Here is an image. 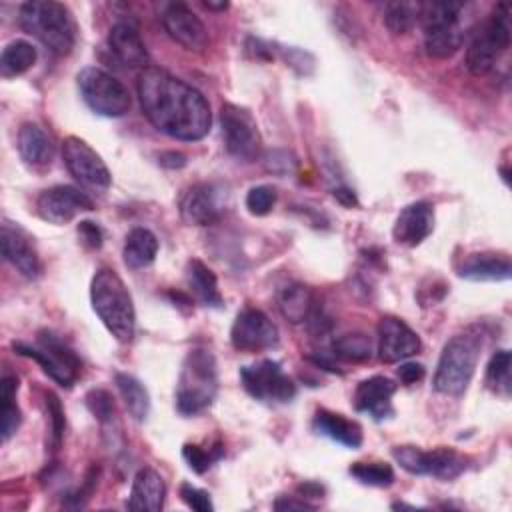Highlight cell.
Segmentation results:
<instances>
[{
	"label": "cell",
	"instance_id": "cell-28",
	"mask_svg": "<svg viewBox=\"0 0 512 512\" xmlns=\"http://www.w3.org/2000/svg\"><path fill=\"white\" fill-rule=\"evenodd\" d=\"M186 282L192 290V294L206 306L220 308L222 296L218 290L216 274L200 260H190L186 266Z\"/></svg>",
	"mask_w": 512,
	"mask_h": 512
},
{
	"label": "cell",
	"instance_id": "cell-44",
	"mask_svg": "<svg viewBox=\"0 0 512 512\" xmlns=\"http://www.w3.org/2000/svg\"><path fill=\"white\" fill-rule=\"evenodd\" d=\"M160 164L166 166V168H182L186 164V156L180 154V152H162L160 156Z\"/></svg>",
	"mask_w": 512,
	"mask_h": 512
},
{
	"label": "cell",
	"instance_id": "cell-46",
	"mask_svg": "<svg viewBox=\"0 0 512 512\" xmlns=\"http://www.w3.org/2000/svg\"><path fill=\"white\" fill-rule=\"evenodd\" d=\"M334 198L340 202V204H344V206H356L358 204V200H356V194L350 190V188H338V190H334Z\"/></svg>",
	"mask_w": 512,
	"mask_h": 512
},
{
	"label": "cell",
	"instance_id": "cell-36",
	"mask_svg": "<svg viewBox=\"0 0 512 512\" xmlns=\"http://www.w3.org/2000/svg\"><path fill=\"white\" fill-rule=\"evenodd\" d=\"M350 474L368 486H390L394 482V470L384 462H356L350 466Z\"/></svg>",
	"mask_w": 512,
	"mask_h": 512
},
{
	"label": "cell",
	"instance_id": "cell-17",
	"mask_svg": "<svg viewBox=\"0 0 512 512\" xmlns=\"http://www.w3.org/2000/svg\"><path fill=\"white\" fill-rule=\"evenodd\" d=\"M378 356L382 362L392 364L414 356L420 350L418 334L400 318L384 316L378 322Z\"/></svg>",
	"mask_w": 512,
	"mask_h": 512
},
{
	"label": "cell",
	"instance_id": "cell-1",
	"mask_svg": "<svg viewBox=\"0 0 512 512\" xmlns=\"http://www.w3.org/2000/svg\"><path fill=\"white\" fill-rule=\"evenodd\" d=\"M138 98L150 124L170 138L194 142L210 132L212 112L206 98L162 68L146 66L140 72Z\"/></svg>",
	"mask_w": 512,
	"mask_h": 512
},
{
	"label": "cell",
	"instance_id": "cell-15",
	"mask_svg": "<svg viewBox=\"0 0 512 512\" xmlns=\"http://www.w3.org/2000/svg\"><path fill=\"white\" fill-rule=\"evenodd\" d=\"M162 24L168 36L186 50L202 52L208 46V30L204 22L182 2L166 4Z\"/></svg>",
	"mask_w": 512,
	"mask_h": 512
},
{
	"label": "cell",
	"instance_id": "cell-35",
	"mask_svg": "<svg viewBox=\"0 0 512 512\" xmlns=\"http://www.w3.org/2000/svg\"><path fill=\"white\" fill-rule=\"evenodd\" d=\"M486 384L496 394H510V352L498 350L486 366Z\"/></svg>",
	"mask_w": 512,
	"mask_h": 512
},
{
	"label": "cell",
	"instance_id": "cell-33",
	"mask_svg": "<svg viewBox=\"0 0 512 512\" xmlns=\"http://www.w3.org/2000/svg\"><path fill=\"white\" fill-rule=\"evenodd\" d=\"M334 354L346 362H364L372 356V340L362 332H348L334 340Z\"/></svg>",
	"mask_w": 512,
	"mask_h": 512
},
{
	"label": "cell",
	"instance_id": "cell-34",
	"mask_svg": "<svg viewBox=\"0 0 512 512\" xmlns=\"http://www.w3.org/2000/svg\"><path fill=\"white\" fill-rule=\"evenodd\" d=\"M420 16V4L410 2H390L384 6V26L392 34H406Z\"/></svg>",
	"mask_w": 512,
	"mask_h": 512
},
{
	"label": "cell",
	"instance_id": "cell-39",
	"mask_svg": "<svg viewBox=\"0 0 512 512\" xmlns=\"http://www.w3.org/2000/svg\"><path fill=\"white\" fill-rule=\"evenodd\" d=\"M46 410H48V418H50V438H52V450H58L60 442H62V434H64V410L62 404L58 400L56 394L48 392L46 394Z\"/></svg>",
	"mask_w": 512,
	"mask_h": 512
},
{
	"label": "cell",
	"instance_id": "cell-2",
	"mask_svg": "<svg viewBox=\"0 0 512 512\" xmlns=\"http://www.w3.org/2000/svg\"><path fill=\"white\" fill-rule=\"evenodd\" d=\"M90 302L106 330L122 344L136 330V310L124 280L110 268H100L90 284Z\"/></svg>",
	"mask_w": 512,
	"mask_h": 512
},
{
	"label": "cell",
	"instance_id": "cell-5",
	"mask_svg": "<svg viewBox=\"0 0 512 512\" xmlns=\"http://www.w3.org/2000/svg\"><path fill=\"white\" fill-rule=\"evenodd\" d=\"M480 356V338L474 334H458L450 338L440 354L436 374H434V388L446 396H460L478 364Z\"/></svg>",
	"mask_w": 512,
	"mask_h": 512
},
{
	"label": "cell",
	"instance_id": "cell-12",
	"mask_svg": "<svg viewBox=\"0 0 512 512\" xmlns=\"http://www.w3.org/2000/svg\"><path fill=\"white\" fill-rule=\"evenodd\" d=\"M62 158L68 172L80 182L84 188L94 192L108 190L112 176L100 154L92 150L84 140L78 136H68L62 142Z\"/></svg>",
	"mask_w": 512,
	"mask_h": 512
},
{
	"label": "cell",
	"instance_id": "cell-14",
	"mask_svg": "<svg viewBox=\"0 0 512 512\" xmlns=\"http://www.w3.org/2000/svg\"><path fill=\"white\" fill-rule=\"evenodd\" d=\"M230 340L236 350L260 352L278 344V330L262 310L244 308L232 324Z\"/></svg>",
	"mask_w": 512,
	"mask_h": 512
},
{
	"label": "cell",
	"instance_id": "cell-20",
	"mask_svg": "<svg viewBox=\"0 0 512 512\" xmlns=\"http://www.w3.org/2000/svg\"><path fill=\"white\" fill-rule=\"evenodd\" d=\"M396 384L386 376H372L358 384L354 392V406L358 412H366L374 420H384L392 414V396Z\"/></svg>",
	"mask_w": 512,
	"mask_h": 512
},
{
	"label": "cell",
	"instance_id": "cell-31",
	"mask_svg": "<svg viewBox=\"0 0 512 512\" xmlns=\"http://www.w3.org/2000/svg\"><path fill=\"white\" fill-rule=\"evenodd\" d=\"M114 380H116L118 392H120L130 416L134 420L142 422L150 412V396H148L146 388L142 386L140 380H136L134 376H130L126 372H118Z\"/></svg>",
	"mask_w": 512,
	"mask_h": 512
},
{
	"label": "cell",
	"instance_id": "cell-37",
	"mask_svg": "<svg viewBox=\"0 0 512 512\" xmlns=\"http://www.w3.org/2000/svg\"><path fill=\"white\" fill-rule=\"evenodd\" d=\"M276 204V188L268 184H260L248 190L246 194V208L254 216H264Z\"/></svg>",
	"mask_w": 512,
	"mask_h": 512
},
{
	"label": "cell",
	"instance_id": "cell-45",
	"mask_svg": "<svg viewBox=\"0 0 512 512\" xmlns=\"http://www.w3.org/2000/svg\"><path fill=\"white\" fill-rule=\"evenodd\" d=\"M274 508L276 510H304V508H314L312 504H308V502H304V500H288V498H280V500H276L274 502Z\"/></svg>",
	"mask_w": 512,
	"mask_h": 512
},
{
	"label": "cell",
	"instance_id": "cell-4",
	"mask_svg": "<svg viewBox=\"0 0 512 512\" xmlns=\"http://www.w3.org/2000/svg\"><path fill=\"white\" fill-rule=\"evenodd\" d=\"M218 392L216 360L206 348H192L184 362L176 384V408L180 414L194 416L206 410Z\"/></svg>",
	"mask_w": 512,
	"mask_h": 512
},
{
	"label": "cell",
	"instance_id": "cell-7",
	"mask_svg": "<svg viewBox=\"0 0 512 512\" xmlns=\"http://www.w3.org/2000/svg\"><path fill=\"white\" fill-rule=\"evenodd\" d=\"M510 46V8L498 4L480 24L466 48V68L474 76L488 74Z\"/></svg>",
	"mask_w": 512,
	"mask_h": 512
},
{
	"label": "cell",
	"instance_id": "cell-42",
	"mask_svg": "<svg viewBox=\"0 0 512 512\" xmlns=\"http://www.w3.org/2000/svg\"><path fill=\"white\" fill-rule=\"evenodd\" d=\"M78 236L88 248H100L102 246V230L94 222H80L78 224Z\"/></svg>",
	"mask_w": 512,
	"mask_h": 512
},
{
	"label": "cell",
	"instance_id": "cell-38",
	"mask_svg": "<svg viewBox=\"0 0 512 512\" xmlns=\"http://www.w3.org/2000/svg\"><path fill=\"white\" fill-rule=\"evenodd\" d=\"M182 456H184V460L188 462V466H190L194 472L202 474V472H206V470L212 466L214 460H218V458L222 456V450H220V448H216V450H204V448H200V446H196V444H186V446L182 448Z\"/></svg>",
	"mask_w": 512,
	"mask_h": 512
},
{
	"label": "cell",
	"instance_id": "cell-30",
	"mask_svg": "<svg viewBox=\"0 0 512 512\" xmlns=\"http://www.w3.org/2000/svg\"><path fill=\"white\" fill-rule=\"evenodd\" d=\"M16 390H18V380L14 376H4L0 380V432H2V442H8L14 432L18 430L22 422L20 408L16 404Z\"/></svg>",
	"mask_w": 512,
	"mask_h": 512
},
{
	"label": "cell",
	"instance_id": "cell-47",
	"mask_svg": "<svg viewBox=\"0 0 512 512\" xmlns=\"http://www.w3.org/2000/svg\"><path fill=\"white\" fill-rule=\"evenodd\" d=\"M204 6L208 10H226L228 8V2H220V4H214V2H204Z\"/></svg>",
	"mask_w": 512,
	"mask_h": 512
},
{
	"label": "cell",
	"instance_id": "cell-29",
	"mask_svg": "<svg viewBox=\"0 0 512 512\" xmlns=\"http://www.w3.org/2000/svg\"><path fill=\"white\" fill-rule=\"evenodd\" d=\"M278 308L286 320L300 324L310 320L314 312V296L308 286L290 284L278 294Z\"/></svg>",
	"mask_w": 512,
	"mask_h": 512
},
{
	"label": "cell",
	"instance_id": "cell-21",
	"mask_svg": "<svg viewBox=\"0 0 512 512\" xmlns=\"http://www.w3.org/2000/svg\"><path fill=\"white\" fill-rule=\"evenodd\" d=\"M108 46L116 60L126 68H146L148 50L134 24L116 22L108 32Z\"/></svg>",
	"mask_w": 512,
	"mask_h": 512
},
{
	"label": "cell",
	"instance_id": "cell-8",
	"mask_svg": "<svg viewBox=\"0 0 512 512\" xmlns=\"http://www.w3.org/2000/svg\"><path fill=\"white\" fill-rule=\"evenodd\" d=\"M14 352L38 362V366L60 386H72L80 372V360L72 348H68L60 338L52 332H38V346H30L24 342L12 344Z\"/></svg>",
	"mask_w": 512,
	"mask_h": 512
},
{
	"label": "cell",
	"instance_id": "cell-6",
	"mask_svg": "<svg viewBox=\"0 0 512 512\" xmlns=\"http://www.w3.org/2000/svg\"><path fill=\"white\" fill-rule=\"evenodd\" d=\"M462 4L458 2H426L420 4L424 28V48L432 58L454 56L464 42V28L460 24Z\"/></svg>",
	"mask_w": 512,
	"mask_h": 512
},
{
	"label": "cell",
	"instance_id": "cell-40",
	"mask_svg": "<svg viewBox=\"0 0 512 512\" xmlns=\"http://www.w3.org/2000/svg\"><path fill=\"white\" fill-rule=\"evenodd\" d=\"M86 406L94 414V418H98L100 422H108L114 416V400L102 388H94L86 394Z\"/></svg>",
	"mask_w": 512,
	"mask_h": 512
},
{
	"label": "cell",
	"instance_id": "cell-26",
	"mask_svg": "<svg viewBox=\"0 0 512 512\" xmlns=\"http://www.w3.org/2000/svg\"><path fill=\"white\" fill-rule=\"evenodd\" d=\"M18 154L30 166H48L54 156L52 138L32 122H26L18 130Z\"/></svg>",
	"mask_w": 512,
	"mask_h": 512
},
{
	"label": "cell",
	"instance_id": "cell-32",
	"mask_svg": "<svg viewBox=\"0 0 512 512\" xmlns=\"http://www.w3.org/2000/svg\"><path fill=\"white\" fill-rule=\"evenodd\" d=\"M36 48L26 42V40H12L10 44H6V48L2 50L0 56V72L2 76L10 78V76H18L24 74L26 70H30L36 62Z\"/></svg>",
	"mask_w": 512,
	"mask_h": 512
},
{
	"label": "cell",
	"instance_id": "cell-13",
	"mask_svg": "<svg viewBox=\"0 0 512 512\" xmlns=\"http://www.w3.org/2000/svg\"><path fill=\"white\" fill-rule=\"evenodd\" d=\"M240 380L244 390L256 400L288 402L296 394L294 382L274 360H262L258 364L240 368Z\"/></svg>",
	"mask_w": 512,
	"mask_h": 512
},
{
	"label": "cell",
	"instance_id": "cell-25",
	"mask_svg": "<svg viewBox=\"0 0 512 512\" xmlns=\"http://www.w3.org/2000/svg\"><path fill=\"white\" fill-rule=\"evenodd\" d=\"M312 426L318 434L346 446V448H358L362 444V428L358 422L330 412V410H318L314 414Z\"/></svg>",
	"mask_w": 512,
	"mask_h": 512
},
{
	"label": "cell",
	"instance_id": "cell-41",
	"mask_svg": "<svg viewBox=\"0 0 512 512\" xmlns=\"http://www.w3.org/2000/svg\"><path fill=\"white\" fill-rule=\"evenodd\" d=\"M180 496L196 512H210V510H214L210 494L206 490H200V488L188 484V482H184L180 486Z\"/></svg>",
	"mask_w": 512,
	"mask_h": 512
},
{
	"label": "cell",
	"instance_id": "cell-22",
	"mask_svg": "<svg viewBox=\"0 0 512 512\" xmlns=\"http://www.w3.org/2000/svg\"><path fill=\"white\" fill-rule=\"evenodd\" d=\"M180 216L190 226H208L220 218V206L212 186L194 184L180 196Z\"/></svg>",
	"mask_w": 512,
	"mask_h": 512
},
{
	"label": "cell",
	"instance_id": "cell-3",
	"mask_svg": "<svg viewBox=\"0 0 512 512\" xmlns=\"http://www.w3.org/2000/svg\"><path fill=\"white\" fill-rule=\"evenodd\" d=\"M20 26L38 38L58 56L72 52L76 42V22L68 6L56 0H32L20 6Z\"/></svg>",
	"mask_w": 512,
	"mask_h": 512
},
{
	"label": "cell",
	"instance_id": "cell-9",
	"mask_svg": "<svg viewBox=\"0 0 512 512\" xmlns=\"http://www.w3.org/2000/svg\"><path fill=\"white\" fill-rule=\"evenodd\" d=\"M78 88L84 102L100 116L118 118L130 108L128 88L112 74L88 66L78 72Z\"/></svg>",
	"mask_w": 512,
	"mask_h": 512
},
{
	"label": "cell",
	"instance_id": "cell-11",
	"mask_svg": "<svg viewBox=\"0 0 512 512\" xmlns=\"http://www.w3.org/2000/svg\"><path fill=\"white\" fill-rule=\"evenodd\" d=\"M392 456L406 472L438 480H452L466 468V460L450 448L420 450L416 446H394Z\"/></svg>",
	"mask_w": 512,
	"mask_h": 512
},
{
	"label": "cell",
	"instance_id": "cell-19",
	"mask_svg": "<svg viewBox=\"0 0 512 512\" xmlns=\"http://www.w3.org/2000/svg\"><path fill=\"white\" fill-rule=\"evenodd\" d=\"M0 244H2L4 260H8L22 276L36 278L40 274L38 254L28 234L22 228L12 226L10 222H4L0 232Z\"/></svg>",
	"mask_w": 512,
	"mask_h": 512
},
{
	"label": "cell",
	"instance_id": "cell-27",
	"mask_svg": "<svg viewBox=\"0 0 512 512\" xmlns=\"http://www.w3.org/2000/svg\"><path fill=\"white\" fill-rule=\"evenodd\" d=\"M158 254V240L148 228H132L126 234L122 256L128 268H144L154 262Z\"/></svg>",
	"mask_w": 512,
	"mask_h": 512
},
{
	"label": "cell",
	"instance_id": "cell-16",
	"mask_svg": "<svg viewBox=\"0 0 512 512\" xmlns=\"http://www.w3.org/2000/svg\"><path fill=\"white\" fill-rule=\"evenodd\" d=\"M36 208L44 220L52 224H66L76 214L84 210H92L94 204L82 190L60 184V186L42 190L36 200Z\"/></svg>",
	"mask_w": 512,
	"mask_h": 512
},
{
	"label": "cell",
	"instance_id": "cell-24",
	"mask_svg": "<svg viewBox=\"0 0 512 512\" xmlns=\"http://www.w3.org/2000/svg\"><path fill=\"white\" fill-rule=\"evenodd\" d=\"M458 274L472 282H500L510 278L512 266L506 254L482 252L466 256L462 266L458 268Z\"/></svg>",
	"mask_w": 512,
	"mask_h": 512
},
{
	"label": "cell",
	"instance_id": "cell-10",
	"mask_svg": "<svg viewBox=\"0 0 512 512\" xmlns=\"http://www.w3.org/2000/svg\"><path fill=\"white\" fill-rule=\"evenodd\" d=\"M220 126L224 146L230 156H234L240 162H254L260 156V132L256 120L246 108H240L236 104H222Z\"/></svg>",
	"mask_w": 512,
	"mask_h": 512
},
{
	"label": "cell",
	"instance_id": "cell-43",
	"mask_svg": "<svg viewBox=\"0 0 512 512\" xmlns=\"http://www.w3.org/2000/svg\"><path fill=\"white\" fill-rule=\"evenodd\" d=\"M424 374H426V370H424V366L418 364V362H404V364H400V368H398V378H400V382H404L406 386L420 382V380L424 378Z\"/></svg>",
	"mask_w": 512,
	"mask_h": 512
},
{
	"label": "cell",
	"instance_id": "cell-23",
	"mask_svg": "<svg viewBox=\"0 0 512 512\" xmlns=\"http://www.w3.org/2000/svg\"><path fill=\"white\" fill-rule=\"evenodd\" d=\"M166 484L154 468H140L132 480L128 510L132 512H158L164 506Z\"/></svg>",
	"mask_w": 512,
	"mask_h": 512
},
{
	"label": "cell",
	"instance_id": "cell-18",
	"mask_svg": "<svg viewBox=\"0 0 512 512\" xmlns=\"http://www.w3.org/2000/svg\"><path fill=\"white\" fill-rule=\"evenodd\" d=\"M434 228V208L426 200H418L402 208L398 214L392 236L398 244L404 246H418L422 240L430 236Z\"/></svg>",
	"mask_w": 512,
	"mask_h": 512
}]
</instances>
